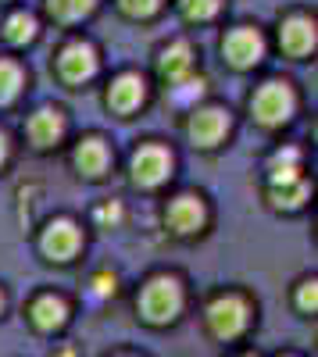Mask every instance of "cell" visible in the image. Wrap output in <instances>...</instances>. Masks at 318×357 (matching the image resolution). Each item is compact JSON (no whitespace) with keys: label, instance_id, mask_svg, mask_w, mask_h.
<instances>
[{"label":"cell","instance_id":"24","mask_svg":"<svg viewBox=\"0 0 318 357\" xmlns=\"http://www.w3.org/2000/svg\"><path fill=\"white\" fill-rule=\"evenodd\" d=\"M93 225L97 229H119L122 222H126V207H122V200H114V197H107V200H100L97 207H93Z\"/></svg>","mask_w":318,"mask_h":357},{"label":"cell","instance_id":"9","mask_svg":"<svg viewBox=\"0 0 318 357\" xmlns=\"http://www.w3.org/2000/svg\"><path fill=\"white\" fill-rule=\"evenodd\" d=\"M82 247H86L82 225H79L75 218H68V215L47 222L43 232H40V254H43V261H50V264H72V261L82 254Z\"/></svg>","mask_w":318,"mask_h":357},{"label":"cell","instance_id":"17","mask_svg":"<svg viewBox=\"0 0 318 357\" xmlns=\"http://www.w3.org/2000/svg\"><path fill=\"white\" fill-rule=\"evenodd\" d=\"M47 8V18L57 22V25H82L86 18H93V11L100 8V0H43Z\"/></svg>","mask_w":318,"mask_h":357},{"label":"cell","instance_id":"8","mask_svg":"<svg viewBox=\"0 0 318 357\" xmlns=\"http://www.w3.org/2000/svg\"><path fill=\"white\" fill-rule=\"evenodd\" d=\"M265 54H268V43L262 36V29L243 22V25H233V29H225V36H222V61L233 68V72H250L265 61Z\"/></svg>","mask_w":318,"mask_h":357},{"label":"cell","instance_id":"28","mask_svg":"<svg viewBox=\"0 0 318 357\" xmlns=\"http://www.w3.org/2000/svg\"><path fill=\"white\" fill-rule=\"evenodd\" d=\"M4 307H8V296H4V286H0V314H4Z\"/></svg>","mask_w":318,"mask_h":357},{"label":"cell","instance_id":"6","mask_svg":"<svg viewBox=\"0 0 318 357\" xmlns=\"http://www.w3.org/2000/svg\"><path fill=\"white\" fill-rule=\"evenodd\" d=\"M186 139L193 151H218L233 132V111L225 104H193L186 111Z\"/></svg>","mask_w":318,"mask_h":357},{"label":"cell","instance_id":"1","mask_svg":"<svg viewBox=\"0 0 318 357\" xmlns=\"http://www.w3.org/2000/svg\"><path fill=\"white\" fill-rule=\"evenodd\" d=\"M186 311V282L176 272H154L136 289V314L151 329H168Z\"/></svg>","mask_w":318,"mask_h":357},{"label":"cell","instance_id":"25","mask_svg":"<svg viewBox=\"0 0 318 357\" xmlns=\"http://www.w3.org/2000/svg\"><path fill=\"white\" fill-rule=\"evenodd\" d=\"M86 293H90V301H111V296L119 293V275L100 268V272H93L90 282H86Z\"/></svg>","mask_w":318,"mask_h":357},{"label":"cell","instance_id":"22","mask_svg":"<svg viewBox=\"0 0 318 357\" xmlns=\"http://www.w3.org/2000/svg\"><path fill=\"white\" fill-rule=\"evenodd\" d=\"M176 8H179L183 22H190V25H208V22H215V18L222 15L225 0H176Z\"/></svg>","mask_w":318,"mask_h":357},{"label":"cell","instance_id":"2","mask_svg":"<svg viewBox=\"0 0 318 357\" xmlns=\"http://www.w3.org/2000/svg\"><path fill=\"white\" fill-rule=\"evenodd\" d=\"M247 111H250V122L257 129H265V132H275L282 126H290L294 122V114H297V89L290 79H265V82H257L250 89V97H247Z\"/></svg>","mask_w":318,"mask_h":357},{"label":"cell","instance_id":"13","mask_svg":"<svg viewBox=\"0 0 318 357\" xmlns=\"http://www.w3.org/2000/svg\"><path fill=\"white\" fill-rule=\"evenodd\" d=\"M147 97H151V86H147V75H139V72H119L104 89L107 111H114L119 118H132L147 104Z\"/></svg>","mask_w":318,"mask_h":357},{"label":"cell","instance_id":"20","mask_svg":"<svg viewBox=\"0 0 318 357\" xmlns=\"http://www.w3.org/2000/svg\"><path fill=\"white\" fill-rule=\"evenodd\" d=\"M0 36H4V43H11V47H29L40 36V22L29 11H11L4 18V25H0Z\"/></svg>","mask_w":318,"mask_h":357},{"label":"cell","instance_id":"21","mask_svg":"<svg viewBox=\"0 0 318 357\" xmlns=\"http://www.w3.org/2000/svg\"><path fill=\"white\" fill-rule=\"evenodd\" d=\"M25 82L29 75L15 57H0V107H11L25 93Z\"/></svg>","mask_w":318,"mask_h":357},{"label":"cell","instance_id":"15","mask_svg":"<svg viewBox=\"0 0 318 357\" xmlns=\"http://www.w3.org/2000/svg\"><path fill=\"white\" fill-rule=\"evenodd\" d=\"M154 72H158V82L161 86H172V82H179L186 75L197 72V50L190 40H172L158 50V61H154Z\"/></svg>","mask_w":318,"mask_h":357},{"label":"cell","instance_id":"26","mask_svg":"<svg viewBox=\"0 0 318 357\" xmlns=\"http://www.w3.org/2000/svg\"><path fill=\"white\" fill-rule=\"evenodd\" d=\"M315 307H318L315 279H301V282H297V311H301V314H315Z\"/></svg>","mask_w":318,"mask_h":357},{"label":"cell","instance_id":"11","mask_svg":"<svg viewBox=\"0 0 318 357\" xmlns=\"http://www.w3.org/2000/svg\"><path fill=\"white\" fill-rule=\"evenodd\" d=\"M111 165H114V151H111V143L100 132L82 136L72 146V172L79 178H86V183H100V178H107Z\"/></svg>","mask_w":318,"mask_h":357},{"label":"cell","instance_id":"16","mask_svg":"<svg viewBox=\"0 0 318 357\" xmlns=\"http://www.w3.org/2000/svg\"><path fill=\"white\" fill-rule=\"evenodd\" d=\"M265 197H268V207H275V211L297 215L311 200V178L297 175V178H282V183H265Z\"/></svg>","mask_w":318,"mask_h":357},{"label":"cell","instance_id":"14","mask_svg":"<svg viewBox=\"0 0 318 357\" xmlns=\"http://www.w3.org/2000/svg\"><path fill=\"white\" fill-rule=\"evenodd\" d=\"M25 318H29V325H33L36 333L54 336V333H61L65 325L72 321V307H68V301L61 293H40V296L29 301Z\"/></svg>","mask_w":318,"mask_h":357},{"label":"cell","instance_id":"5","mask_svg":"<svg viewBox=\"0 0 318 357\" xmlns=\"http://www.w3.org/2000/svg\"><path fill=\"white\" fill-rule=\"evenodd\" d=\"M100 72V50L86 36H68L54 54V75L61 79L68 89L90 86Z\"/></svg>","mask_w":318,"mask_h":357},{"label":"cell","instance_id":"23","mask_svg":"<svg viewBox=\"0 0 318 357\" xmlns=\"http://www.w3.org/2000/svg\"><path fill=\"white\" fill-rule=\"evenodd\" d=\"M114 8H119L129 22H151L161 15L165 0H114Z\"/></svg>","mask_w":318,"mask_h":357},{"label":"cell","instance_id":"3","mask_svg":"<svg viewBox=\"0 0 318 357\" xmlns=\"http://www.w3.org/2000/svg\"><path fill=\"white\" fill-rule=\"evenodd\" d=\"M204 325L218 343H236L254 325V304L240 289H218L204 304Z\"/></svg>","mask_w":318,"mask_h":357},{"label":"cell","instance_id":"27","mask_svg":"<svg viewBox=\"0 0 318 357\" xmlns=\"http://www.w3.org/2000/svg\"><path fill=\"white\" fill-rule=\"evenodd\" d=\"M8 161H11V136L0 129V172L8 168Z\"/></svg>","mask_w":318,"mask_h":357},{"label":"cell","instance_id":"19","mask_svg":"<svg viewBox=\"0 0 318 357\" xmlns=\"http://www.w3.org/2000/svg\"><path fill=\"white\" fill-rule=\"evenodd\" d=\"M297 175H304L301 146H282V151H275L265 165V183H282V178H297Z\"/></svg>","mask_w":318,"mask_h":357},{"label":"cell","instance_id":"7","mask_svg":"<svg viewBox=\"0 0 318 357\" xmlns=\"http://www.w3.org/2000/svg\"><path fill=\"white\" fill-rule=\"evenodd\" d=\"M172 172H176V158L161 139H143L129 154V183L143 193L161 190L172 178Z\"/></svg>","mask_w":318,"mask_h":357},{"label":"cell","instance_id":"10","mask_svg":"<svg viewBox=\"0 0 318 357\" xmlns=\"http://www.w3.org/2000/svg\"><path fill=\"white\" fill-rule=\"evenodd\" d=\"M68 136V114L65 107H54V104H43L36 107L33 114L25 118V139L36 154H50L65 143Z\"/></svg>","mask_w":318,"mask_h":357},{"label":"cell","instance_id":"4","mask_svg":"<svg viewBox=\"0 0 318 357\" xmlns=\"http://www.w3.org/2000/svg\"><path fill=\"white\" fill-rule=\"evenodd\" d=\"M161 222H165V232L172 240H197V236H204L208 225H211L208 197L197 193V190H183L176 197H168Z\"/></svg>","mask_w":318,"mask_h":357},{"label":"cell","instance_id":"18","mask_svg":"<svg viewBox=\"0 0 318 357\" xmlns=\"http://www.w3.org/2000/svg\"><path fill=\"white\" fill-rule=\"evenodd\" d=\"M204 93H208V79L200 75V72H193V75H186L179 82L165 86V100L172 107H179V111H190L193 104H200V100H204Z\"/></svg>","mask_w":318,"mask_h":357},{"label":"cell","instance_id":"12","mask_svg":"<svg viewBox=\"0 0 318 357\" xmlns=\"http://www.w3.org/2000/svg\"><path fill=\"white\" fill-rule=\"evenodd\" d=\"M279 50L290 57V61H308L315 54V43H318V29H315V15L308 11H290L282 22H279Z\"/></svg>","mask_w":318,"mask_h":357}]
</instances>
